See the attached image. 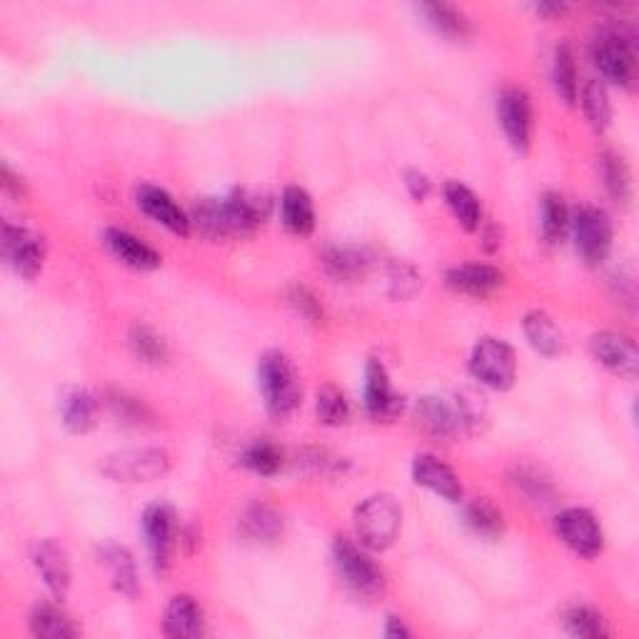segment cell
Instances as JSON below:
<instances>
[{
    "instance_id": "cell-41",
    "label": "cell",
    "mask_w": 639,
    "mask_h": 639,
    "mask_svg": "<svg viewBox=\"0 0 639 639\" xmlns=\"http://www.w3.org/2000/svg\"><path fill=\"white\" fill-rule=\"evenodd\" d=\"M422 287V275L418 273L415 265L410 263H392L387 270V293L395 300H412Z\"/></svg>"
},
{
    "instance_id": "cell-39",
    "label": "cell",
    "mask_w": 639,
    "mask_h": 639,
    "mask_svg": "<svg viewBox=\"0 0 639 639\" xmlns=\"http://www.w3.org/2000/svg\"><path fill=\"white\" fill-rule=\"evenodd\" d=\"M582 107L592 128L597 133H605L612 123V103L609 93L602 80H587L582 88Z\"/></svg>"
},
{
    "instance_id": "cell-5",
    "label": "cell",
    "mask_w": 639,
    "mask_h": 639,
    "mask_svg": "<svg viewBox=\"0 0 639 639\" xmlns=\"http://www.w3.org/2000/svg\"><path fill=\"white\" fill-rule=\"evenodd\" d=\"M470 373L480 385L505 392L517 380V357L505 340L480 338L470 355Z\"/></svg>"
},
{
    "instance_id": "cell-25",
    "label": "cell",
    "mask_w": 639,
    "mask_h": 639,
    "mask_svg": "<svg viewBox=\"0 0 639 639\" xmlns=\"http://www.w3.org/2000/svg\"><path fill=\"white\" fill-rule=\"evenodd\" d=\"M522 332H525L529 347L539 355L560 357L564 353V345H567L564 335L550 312L529 310L525 318H522Z\"/></svg>"
},
{
    "instance_id": "cell-38",
    "label": "cell",
    "mask_w": 639,
    "mask_h": 639,
    "mask_svg": "<svg viewBox=\"0 0 639 639\" xmlns=\"http://www.w3.org/2000/svg\"><path fill=\"white\" fill-rule=\"evenodd\" d=\"M315 415L326 427H342L350 422V402L335 385H322L315 395Z\"/></svg>"
},
{
    "instance_id": "cell-28",
    "label": "cell",
    "mask_w": 639,
    "mask_h": 639,
    "mask_svg": "<svg viewBox=\"0 0 639 639\" xmlns=\"http://www.w3.org/2000/svg\"><path fill=\"white\" fill-rule=\"evenodd\" d=\"M101 562L115 592H121L125 597L138 595V564H135L130 550H125L123 545H105L101 547Z\"/></svg>"
},
{
    "instance_id": "cell-2",
    "label": "cell",
    "mask_w": 639,
    "mask_h": 639,
    "mask_svg": "<svg viewBox=\"0 0 639 639\" xmlns=\"http://www.w3.org/2000/svg\"><path fill=\"white\" fill-rule=\"evenodd\" d=\"M355 537L365 550L385 552L395 545L402 529V507L392 494L377 492L365 498L353 515Z\"/></svg>"
},
{
    "instance_id": "cell-4",
    "label": "cell",
    "mask_w": 639,
    "mask_h": 639,
    "mask_svg": "<svg viewBox=\"0 0 639 639\" xmlns=\"http://www.w3.org/2000/svg\"><path fill=\"white\" fill-rule=\"evenodd\" d=\"M332 564L350 595L370 600L383 592V572L370 555L365 552L363 545L353 543L347 537H335L332 543Z\"/></svg>"
},
{
    "instance_id": "cell-21",
    "label": "cell",
    "mask_w": 639,
    "mask_h": 639,
    "mask_svg": "<svg viewBox=\"0 0 639 639\" xmlns=\"http://www.w3.org/2000/svg\"><path fill=\"white\" fill-rule=\"evenodd\" d=\"M103 240L107 250H111V255L133 270H158L163 265V255L156 248H150L148 242H142L138 236H133L130 230L107 228Z\"/></svg>"
},
{
    "instance_id": "cell-15",
    "label": "cell",
    "mask_w": 639,
    "mask_h": 639,
    "mask_svg": "<svg viewBox=\"0 0 639 639\" xmlns=\"http://www.w3.org/2000/svg\"><path fill=\"white\" fill-rule=\"evenodd\" d=\"M135 203H138V208L146 213L152 222L163 225L166 230L173 232V236L187 238L193 232L191 215H187L185 208H180L175 197L170 195L166 187L142 183L138 185V191H135Z\"/></svg>"
},
{
    "instance_id": "cell-10",
    "label": "cell",
    "mask_w": 639,
    "mask_h": 639,
    "mask_svg": "<svg viewBox=\"0 0 639 639\" xmlns=\"http://www.w3.org/2000/svg\"><path fill=\"white\" fill-rule=\"evenodd\" d=\"M0 248H3V260L15 275L25 277V281H35L41 275L48 258V246L45 238L23 225L3 222V232H0Z\"/></svg>"
},
{
    "instance_id": "cell-23",
    "label": "cell",
    "mask_w": 639,
    "mask_h": 639,
    "mask_svg": "<svg viewBox=\"0 0 639 639\" xmlns=\"http://www.w3.org/2000/svg\"><path fill=\"white\" fill-rule=\"evenodd\" d=\"M163 635L173 639H193L205 632V612L191 595H175L163 615Z\"/></svg>"
},
{
    "instance_id": "cell-31",
    "label": "cell",
    "mask_w": 639,
    "mask_h": 639,
    "mask_svg": "<svg viewBox=\"0 0 639 639\" xmlns=\"http://www.w3.org/2000/svg\"><path fill=\"white\" fill-rule=\"evenodd\" d=\"M465 525L472 535L490 539V543L505 535V515H502V510L488 498H475L472 502H467Z\"/></svg>"
},
{
    "instance_id": "cell-44",
    "label": "cell",
    "mask_w": 639,
    "mask_h": 639,
    "mask_svg": "<svg viewBox=\"0 0 639 639\" xmlns=\"http://www.w3.org/2000/svg\"><path fill=\"white\" fill-rule=\"evenodd\" d=\"M515 484L520 490H525L535 502H539V500L550 502V498H552V484L547 482L545 477H539L537 472H533V470H517Z\"/></svg>"
},
{
    "instance_id": "cell-8",
    "label": "cell",
    "mask_w": 639,
    "mask_h": 639,
    "mask_svg": "<svg viewBox=\"0 0 639 639\" xmlns=\"http://www.w3.org/2000/svg\"><path fill=\"white\" fill-rule=\"evenodd\" d=\"M592 60H595L602 78L609 80L612 85L629 88L635 83L637 73V56L635 45L619 31H602L592 41Z\"/></svg>"
},
{
    "instance_id": "cell-43",
    "label": "cell",
    "mask_w": 639,
    "mask_h": 639,
    "mask_svg": "<svg viewBox=\"0 0 639 639\" xmlns=\"http://www.w3.org/2000/svg\"><path fill=\"white\" fill-rule=\"evenodd\" d=\"M287 303H290V308L298 312L305 322L320 326V322L326 320V310H322L320 300L315 298V293L310 290V287L293 285L290 290H287Z\"/></svg>"
},
{
    "instance_id": "cell-20",
    "label": "cell",
    "mask_w": 639,
    "mask_h": 639,
    "mask_svg": "<svg viewBox=\"0 0 639 639\" xmlns=\"http://www.w3.org/2000/svg\"><path fill=\"white\" fill-rule=\"evenodd\" d=\"M238 533L242 537V543L255 547H270L283 537L285 522L281 512L273 505L255 502V505H248L242 510V515L238 517Z\"/></svg>"
},
{
    "instance_id": "cell-48",
    "label": "cell",
    "mask_w": 639,
    "mask_h": 639,
    "mask_svg": "<svg viewBox=\"0 0 639 639\" xmlns=\"http://www.w3.org/2000/svg\"><path fill=\"white\" fill-rule=\"evenodd\" d=\"M480 232H482V248L488 250V253H494V250H500V246H502V230L498 228V225H484L482 222V228H480Z\"/></svg>"
},
{
    "instance_id": "cell-3",
    "label": "cell",
    "mask_w": 639,
    "mask_h": 639,
    "mask_svg": "<svg viewBox=\"0 0 639 639\" xmlns=\"http://www.w3.org/2000/svg\"><path fill=\"white\" fill-rule=\"evenodd\" d=\"M173 467V457L163 447H130L105 455L98 470L111 482L146 484L166 477Z\"/></svg>"
},
{
    "instance_id": "cell-6",
    "label": "cell",
    "mask_w": 639,
    "mask_h": 639,
    "mask_svg": "<svg viewBox=\"0 0 639 639\" xmlns=\"http://www.w3.org/2000/svg\"><path fill=\"white\" fill-rule=\"evenodd\" d=\"M225 238H250L263 228L273 210L270 195L250 187H236V191L220 197Z\"/></svg>"
},
{
    "instance_id": "cell-27",
    "label": "cell",
    "mask_w": 639,
    "mask_h": 639,
    "mask_svg": "<svg viewBox=\"0 0 639 639\" xmlns=\"http://www.w3.org/2000/svg\"><path fill=\"white\" fill-rule=\"evenodd\" d=\"M418 13L425 18L432 31L449 41H465L472 35V23L460 8L453 3H420Z\"/></svg>"
},
{
    "instance_id": "cell-37",
    "label": "cell",
    "mask_w": 639,
    "mask_h": 639,
    "mask_svg": "<svg viewBox=\"0 0 639 639\" xmlns=\"http://www.w3.org/2000/svg\"><path fill=\"white\" fill-rule=\"evenodd\" d=\"M600 175L612 201L627 205L629 197H632V175H629V168L625 166V160L615 156V152H602Z\"/></svg>"
},
{
    "instance_id": "cell-24",
    "label": "cell",
    "mask_w": 639,
    "mask_h": 639,
    "mask_svg": "<svg viewBox=\"0 0 639 639\" xmlns=\"http://www.w3.org/2000/svg\"><path fill=\"white\" fill-rule=\"evenodd\" d=\"M281 220L287 232L298 238H308L315 232L318 225V215H315V203L310 193L300 185H287L281 195Z\"/></svg>"
},
{
    "instance_id": "cell-47",
    "label": "cell",
    "mask_w": 639,
    "mask_h": 639,
    "mask_svg": "<svg viewBox=\"0 0 639 639\" xmlns=\"http://www.w3.org/2000/svg\"><path fill=\"white\" fill-rule=\"evenodd\" d=\"M383 635L387 639H408V637H412V629L408 625H404L402 617L387 615L385 627H383Z\"/></svg>"
},
{
    "instance_id": "cell-13",
    "label": "cell",
    "mask_w": 639,
    "mask_h": 639,
    "mask_svg": "<svg viewBox=\"0 0 639 639\" xmlns=\"http://www.w3.org/2000/svg\"><path fill=\"white\" fill-rule=\"evenodd\" d=\"M412 422L420 432L437 443H449L457 435H465L460 410L455 398H440V395H425L412 408Z\"/></svg>"
},
{
    "instance_id": "cell-22",
    "label": "cell",
    "mask_w": 639,
    "mask_h": 639,
    "mask_svg": "<svg viewBox=\"0 0 639 639\" xmlns=\"http://www.w3.org/2000/svg\"><path fill=\"white\" fill-rule=\"evenodd\" d=\"M62 427L73 435H88L98 422V398L85 387H66L58 398Z\"/></svg>"
},
{
    "instance_id": "cell-11",
    "label": "cell",
    "mask_w": 639,
    "mask_h": 639,
    "mask_svg": "<svg viewBox=\"0 0 639 639\" xmlns=\"http://www.w3.org/2000/svg\"><path fill=\"white\" fill-rule=\"evenodd\" d=\"M555 535L582 560H595L605 550V533L597 517L584 507H567L555 517Z\"/></svg>"
},
{
    "instance_id": "cell-9",
    "label": "cell",
    "mask_w": 639,
    "mask_h": 639,
    "mask_svg": "<svg viewBox=\"0 0 639 639\" xmlns=\"http://www.w3.org/2000/svg\"><path fill=\"white\" fill-rule=\"evenodd\" d=\"M142 537H146V547L152 562V570L158 574H166L173 564V552L178 545V517L175 510L168 502H152L142 512Z\"/></svg>"
},
{
    "instance_id": "cell-46",
    "label": "cell",
    "mask_w": 639,
    "mask_h": 639,
    "mask_svg": "<svg viewBox=\"0 0 639 639\" xmlns=\"http://www.w3.org/2000/svg\"><path fill=\"white\" fill-rule=\"evenodd\" d=\"M0 185H3V193L15 203H21L28 197V185H25V180L21 175H15L8 163H3V168H0Z\"/></svg>"
},
{
    "instance_id": "cell-35",
    "label": "cell",
    "mask_w": 639,
    "mask_h": 639,
    "mask_svg": "<svg viewBox=\"0 0 639 639\" xmlns=\"http://www.w3.org/2000/svg\"><path fill=\"white\" fill-rule=\"evenodd\" d=\"M128 347L130 353L146 365H160L166 363L170 350L166 338L160 335L156 328L146 326V322H135L128 332Z\"/></svg>"
},
{
    "instance_id": "cell-36",
    "label": "cell",
    "mask_w": 639,
    "mask_h": 639,
    "mask_svg": "<svg viewBox=\"0 0 639 639\" xmlns=\"http://www.w3.org/2000/svg\"><path fill=\"white\" fill-rule=\"evenodd\" d=\"M567 228H570V210H567L564 197L560 193H545L539 203V230L547 246L562 242Z\"/></svg>"
},
{
    "instance_id": "cell-30",
    "label": "cell",
    "mask_w": 639,
    "mask_h": 639,
    "mask_svg": "<svg viewBox=\"0 0 639 639\" xmlns=\"http://www.w3.org/2000/svg\"><path fill=\"white\" fill-rule=\"evenodd\" d=\"M443 195H445L449 213L455 215V220L460 222L467 232H477L482 228L484 215H482L480 197H477L470 187L463 185L460 180H447L443 187Z\"/></svg>"
},
{
    "instance_id": "cell-12",
    "label": "cell",
    "mask_w": 639,
    "mask_h": 639,
    "mask_svg": "<svg viewBox=\"0 0 639 639\" xmlns=\"http://www.w3.org/2000/svg\"><path fill=\"white\" fill-rule=\"evenodd\" d=\"M498 121L505 130V138L517 152H527L533 146L535 113L529 95L517 85H507L498 95Z\"/></svg>"
},
{
    "instance_id": "cell-7",
    "label": "cell",
    "mask_w": 639,
    "mask_h": 639,
    "mask_svg": "<svg viewBox=\"0 0 639 639\" xmlns=\"http://www.w3.org/2000/svg\"><path fill=\"white\" fill-rule=\"evenodd\" d=\"M570 225L582 263L587 267H600L609 258L612 238H615L609 215L597 205H582L574 210Z\"/></svg>"
},
{
    "instance_id": "cell-34",
    "label": "cell",
    "mask_w": 639,
    "mask_h": 639,
    "mask_svg": "<svg viewBox=\"0 0 639 639\" xmlns=\"http://www.w3.org/2000/svg\"><path fill=\"white\" fill-rule=\"evenodd\" d=\"M283 463H285L283 449L267 437L253 440V443L246 445V449L240 453V465L260 477L277 475L283 470Z\"/></svg>"
},
{
    "instance_id": "cell-14",
    "label": "cell",
    "mask_w": 639,
    "mask_h": 639,
    "mask_svg": "<svg viewBox=\"0 0 639 639\" xmlns=\"http://www.w3.org/2000/svg\"><path fill=\"white\" fill-rule=\"evenodd\" d=\"M590 355L612 375L635 380L639 373V350L632 338L615 330H602L590 338Z\"/></svg>"
},
{
    "instance_id": "cell-32",
    "label": "cell",
    "mask_w": 639,
    "mask_h": 639,
    "mask_svg": "<svg viewBox=\"0 0 639 639\" xmlns=\"http://www.w3.org/2000/svg\"><path fill=\"white\" fill-rule=\"evenodd\" d=\"M552 85L560 101L574 105L580 98V80H578V62L570 43H560L552 53Z\"/></svg>"
},
{
    "instance_id": "cell-40",
    "label": "cell",
    "mask_w": 639,
    "mask_h": 639,
    "mask_svg": "<svg viewBox=\"0 0 639 639\" xmlns=\"http://www.w3.org/2000/svg\"><path fill=\"white\" fill-rule=\"evenodd\" d=\"M295 470L305 477H335L342 475V467H345V460L338 455L328 453V449H303V453L293 460Z\"/></svg>"
},
{
    "instance_id": "cell-49",
    "label": "cell",
    "mask_w": 639,
    "mask_h": 639,
    "mask_svg": "<svg viewBox=\"0 0 639 639\" xmlns=\"http://www.w3.org/2000/svg\"><path fill=\"white\" fill-rule=\"evenodd\" d=\"M567 11H570V5L567 3H537L535 5V13L543 18H557V15H564Z\"/></svg>"
},
{
    "instance_id": "cell-19",
    "label": "cell",
    "mask_w": 639,
    "mask_h": 639,
    "mask_svg": "<svg viewBox=\"0 0 639 639\" xmlns=\"http://www.w3.org/2000/svg\"><path fill=\"white\" fill-rule=\"evenodd\" d=\"M412 480L447 502H460L465 498L463 480L457 477V472L430 453H422L412 460Z\"/></svg>"
},
{
    "instance_id": "cell-26",
    "label": "cell",
    "mask_w": 639,
    "mask_h": 639,
    "mask_svg": "<svg viewBox=\"0 0 639 639\" xmlns=\"http://www.w3.org/2000/svg\"><path fill=\"white\" fill-rule=\"evenodd\" d=\"M322 270L338 283H355L363 281L370 270V255L365 250L353 248V246H335L328 248L320 258Z\"/></svg>"
},
{
    "instance_id": "cell-29",
    "label": "cell",
    "mask_w": 639,
    "mask_h": 639,
    "mask_svg": "<svg viewBox=\"0 0 639 639\" xmlns=\"http://www.w3.org/2000/svg\"><path fill=\"white\" fill-rule=\"evenodd\" d=\"M31 635L38 639H70L80 635V627L53 602H38L28 617Z\"/></svg>"
},
{
    "instance_id": "cell-42",
    "label": "cell",
    "mask_w": 639,
    "mask_h": 639,
    "mask_svg": "<svg viewBox=\"0 0 639 639\" xmlns=\"http://www.w3.org/2000/svg\"><path fill=\"white\" fill-rule=\"evenodd\" d=\"M107 404H111L113 415L121 418L123 422H128V425H146L150 420V412L146 404H142L138 398H133L128 392H118V390H111L107 392Z\"/></svg>"
},
{
    "instance_id": "cell-1",
    "label": "cell",
    "mask_w": 639,
    "mask_h": 639,
    "mask_svg": "<svg viewBox=\"0 0 639 639\" xmlns=\"http://www.w3.org/2000/svg\"><path fill=\"white\" fill-rule=\"evenodd\" d=\"M258 390L270 418L287 420L303 402V387L293 360L281 350H267L258 360Z\"/></svg>"
},
{
    "instance_id": "cell-16",
    "label": "cell",
    "mask_w": 639,
    "mask_h": 639,
    "mask_svg": "<svg viewBox=\"0 0 639 639\" xmlns=\"http://www.w3.org/2000/svg\"><path fill=\"white\" fill-rule=\"evenodd\" d=\"M33 567L41 574L45 590L50 592L53 600L62 602L70 592V582H73V570H70V557L66 547L56 539H41L33 547Z\"/></svg>"
},
{
    "instance_id": "cell-17",
    "label": "cell",
    "mask_w": 639,
    "mask_h": 639,
    "mask_svg": "<svg viewBox=\"0 0 639 639\" xmlns=\"http://www.w3.org/2000/svg\"><path fill=\"white\" fill-rule=\"evenodd\" d=\"M365 410L375 422H392L402 412V398L392 390L390 373L375 357L365 365Z\"/></svg>"
},
{
    "instance_id": "cell-18",
    "label": "cell",
    "mask_w": 639,
    "mask_h": 639,
    "mask_svg": "<svg viewBox=\"0 0 639 639\" xmlns=\"http://www.w3.org/2000/svg\"><path fill=\"white\" fill-rule=\"evenodd\" d=\"M445 285L457 295L482 300L490 298V295H494L502 285H505V275L488 263H463L447 270Z\"/></svg>"
},
{
    "instance_id": "cell-33",
    "label": "cell",
    "mask_w": 639,
    "mask_h": 639,
    "mask_svg": "<svg viewBox=\"0 0 639 639\" xmlns=\"http://www.w3.org/2000/svg\"><path fill=\"white\" fill-rule=\"evenodd\" d=\"M562 627L567 635L580 639H605L609 637V625L600 609L590 605H572L564 609Z\"/></svg>"
},
{
    "instance_id": "cell-45",
    "label": "cell",
    "mask_w": 639,
    "mask_h": 639,
    "mask_svg": "<svg viewBox=\"0 0 639 639\" xmlns=\"http://www.w3.org/2000/svg\"><path fill=\"white\" fill-rule=\"evenodd\" d=\"M404 187H408L412 201L425 203L427 195L432 193V180L420 168H410L404 170Z\"/></svg>"
}]
</instances>
